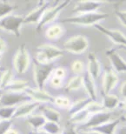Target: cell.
<instances>
[{"instance_id":"1","label":"cell","mask_w":126,"mask_h":134,"mask_svg":"<svg viewBox=\"0 0 126 134\" xmlns=\"http://www.w3.org/2000/svg\"><path fill=\"white\" fill-rule=\"evenodd\" d=\"M54 66L51 62H40L37 59H33V74L37 88L44 89L45 82L52 73Z\"/></svg>"},{"instance_id":"2","label":"cell","mask_w":126,"mask_h":134,"mask_svg":"<svg viewBox=\"0 0 126 134\" xmlns=\"http://www.w3.org/2000/svg\"><path fill=\"white\" fill-rule=\"evenodd\" d=\"M109 17L107 13L101 12H90V13H81L73 17L65 18L62 20L63 23L72 24V25H95L98 24L99 21L105 19Z\"/></svg>"},{"instance_id":"3","label":"cell","mask_w":126,"mask_h":134,"mask_svg":"<svg viewBox=\"0 0 126 134\" xmlns=\"http://www.w3.org/2000/svg\"><path fill=\"white\" fill-rule=\"evenodd\" d=\"M30 54L25 44H21L13 58V66L18 74H24L30 66Z\"/></svg>"},{"instance_id":"4","label":"cell","mask_w":126,"mask_h":134,"mask_svg":"<svg viewBox=\"0 0 126 134\" xmlns=\"http://www.w3.org/2000/svg\"><path fill=\"white\" fill-rule=\"evenodd\" d=\"M64 49L69 52L80 54L87 50L89 46V40L83 35H76L70 37L64 43Z\"/></svg>"},{"instance_id":"5","label":"cell","mask_w":126,"mask_h":134,"mask_svg":"<svg viewBox=\"0 0 126 134\" xmlns=\"http://www.w3.org/2000/svg\"><path fill=\"white\" fill-rule=\"evenodd\" d=\"M24 18L21 16L7 15L0 19V29L10 31L17 37H20L21 25L24 24Z\"/></svg>"},{"instance_id":"6","label":"cell","mask_w":126,"mask_h":134,"mask_svg":"<svg viewBox=\"0 0 126 134\" xmlns=\"http://www.w3.org/2000/svg\"><path fill=\"white\" fill-rule=\"evenodd\" d=\"M111 116H112L111 111H104H104L95 112V113H92L90 115L86 122L77 127V131L90 130V129H91V128L99 126V125L109 122Z\"/></svg>"},{"instance_id":"7","label":"cell","mask_w":126,"mask_h":134,"mask_svg":"<svg viewBox=\"0 0 126 134\" xmlns=\"http://www.w3.org/2000/svg\"><path fill=\"white\" fill-rule=\"evenodd\" d=\"M70 4H71V1L66 0V1H62V2H60L58 4L54 5V6H53L52 8H50V9H48L46 12H44L42 19L39 21L38 24H37V32H40V31L43 30L44 26L48 25V24H50V22H52V21L58 17V15L59 14V12H61V10H62L63 9H64V8Z\"/></svg>"},{"instance_id":"8","label":"cell","mask_w":126,"mask_h":134,"mask_svg":"<svg viewBox=\"0 0 126 134\" xmlns=\"http://www.w3.org/2000/svg\"><path fill=\"white\" fill-rule=\"evenodd\" d=\"M31 101L29 96L25 92H2L0 94L1 106H18L20 104Z\"/></svg>"},{"instance_id":"9","label":"cell","mask_w":126,"mask_h":134,"mask_svg":"<svg viewBox=\"0 0 126 134\" xmlns=\"http://www.w3.org/2000/svg\"><path fill=\"white\" fill-rule=\"evenodd\" d=\"M36 52L37 54L42 56L43 59L40 62L49 63L50 61L62 57L64 55V51L52 44H42L37 48Z\"/></svg>"},{"instance_id":"10","label":"cell","mask_w":126,"mask_h":134,"mask_svg":"<svg viewBox=\"0 0 126 134\" xmlns=\"http://www.w3.org/2000/svg\"><path fill=\"white\" fill-rule=\"evenodd\" d=\"M25 93L30 97L32 101L37 102L39 104H54L55 98L46 92L44 89H38V88L28 87L25 91Z\"/></svg>"},{"instance_id":"11","label":"cell","mask_w":126,"mask_h":134,"mask_svg":"<svg viewBox=\"0 0 126 134\" xmlns=\"http://www.w3.org/2000/svg\"><path fill=\"white\" fill-rule=\"evenodd\" d=\"M50 5V2L49 1H41L36 9H34L24 18V24H38L44 12L49 9Z\"/></svg>"},{"instance_id":"12","label":"cell","mask_w":126,"mask_h":134,"mask_svg":"<svg viewBox=\"0 0 126 134\" xmlns=\"http://www.w3.org/2000/svg\"><path fill=\"white\" fill-rule=\"evenodd\" d=\"M94 27L98 30L99 31H101L102 33H104V35H106L112 42L117 44H121L124 47H126V37L124 36V34L121 32L120 31L117 30H110L107 29L104 26H102L99 24H96L94 25Z\"/></svg>"},{"instance_id":"13","label":"cell","mask_w":126,"mask_h":134,"mask_svg":"<svg viewBox=\"0 0 126 134\" xmlns=\"http://www.w3.org/2000/svg\"><path fill=\"white\" fill-rule=\"evenodd\" d=\"M39 103L35 101H27L25 103L20 104L19 105L17 106L16 108L15 114L13 116V120L14 119H22V118H27L31 113L33 112L35 110L38 108Z\"/></svg>"},{"instance_id":"14","label":"cell","mask_w":126,"mask_h":134,"mask_svg":"<svg viewBox=\"0 0 126 134\" xmlns=\"http://www.w3.org/2000/svg\"><path fill=\"white\" fill-rule=\"evenodd\" d=\"M104 4V3L101 1H78L75 4L72 12L77 13V14L96 12V10L99 9Z\"/></svg>"},{"instance_id":"15","label":"cell","mask_w":126,"mask_h":134,"mask_svg":"<svg viewBox=\"0 0 126 134\" xmlns=\"http://www.w3.org/2000/svg\"><path fill=\"white\" fill-rule=\"evenodd\" d=\"M117 81L118 77L111 69V67H106L103 79V94H109L110 92L117 85Z\"/></svg>"},{"instance_id":"16","label":"cell","mask_w":126,"mask_h":134,"mask_svg":"<svg viewBox=\"0 0 126 134\" xmlns=\"http://www.w3.org/2000/svg\"><path fill=\"white\" fill-rule=\"evenodd\" d=\"M106 55L117 72H126V62L120 57L118 53H117L116 50H108L106 52Z\"/></svg>"},{"instance_id":"17","label":"cell","mask_w":126,"mask_h":134,"mask_svg":"<svg viewBox=\"0 0 126 134\" xmlns=\"http://www.w3.org/2000/svg\"><path fill=\"white\" fill-rule=\"evenodd\" d=\"M37 109L41 111V115L44 117L46 121L55 122L59 124L61 115L59 113V111H58L57 110L53 109L52 107L48 106L45 104H40Z\"/></svg>"},{"instance_id":"18","label":"cell","mask_w":126,"mask_h":134,"mask_svg":"<svg viewBox=\"0 0 126 134\" xmlns=\"http://www.w3.org/2000/svg\"><path fill=\"white\" fill-rule=\"evenodd\" d=\"M89 72L94 81H96L100 72V63L98 59L96 56L94 52H90L88 55V70Z\"/></svg>"},{"instance_id":"19","label":"cell","mask_w":126,"mask_h":134,"mask_svg":"<svg viewBox=\"0 0 126 134\" xmlns=\"http://www.w3.org/2000/svg\"><path fill=\"white\" fill-rule=\"evenodd\" d=\"M83 85H84L85 90L87 91L88 94H89V98H91L93 101H96L95 81L87 71H85L84 76H83Z\"/></svg>"},{"instance_id":"20","label":"cell","mask_w":126,"mask_h":134,"mask_svg":"<svg viewBox=\"0 0 126 134\" xmlns=\"http://www.w3.org/2000/svg\"><path fill=\"white\" fill-rule=\"evenodd\" d=\"M29 86V83L25 80H12L10 84L3 90V92H25Z\"/></svg>"},{"instance_id":"21","label":"cell","mask_w":126,"mask_h":134,"mask_svg":"<svg viewBox=\"0 0 126 134\" xmlns=\"http://www.w3.org/2000/svg\"><path fill=\"white\" fill-rule=\"evenodd\" d=\"M120 123V119H115L113 121L107 122L105 124H103L99 126H96L94 128L90 129V131H93V132H98L99 134H114L115 128L117 127V125Z\"/></svg>"},{"instance_id":"22","label":"cell","mask_w":126,"mask_h":134,"mask_svg":"<svg viewBox=\"0 0 126 134\" xmlns=\"http://www.w3.org/2000/svg\"><path fill=\"white\" fill-rule=\"evenodd\" d=\"M26 122L28 123L35 131L41 130V128L44 126V125L46 122V119L43 115H30L26 118Z\"/></svg>"},{"instance_id":"23","label":"cell","mask_w":126,"mask_h":134,"mask_svg":"<svg viewBox=\"0 0 126 134\" xmlns=\"http://www.w3.org/2000/svg\"><path fill=\"white\" fill-rule=\"evenodd\" d=\"M92 101L93 100L90 98H83V99H80L78 101L75 102L69 110L70 117L72 116V115H74L75 113H77V112H78L80 111H82V110L85 109Z\"/></svg>"},{"instance_id":"24","label":"cell","mask_w":126,"mask_h":134,"mask_svg":"<svg viewBox=\"0 0 126 134\" xmlns=\"http://www.w3.org/2000/svg\"><path fill=\"white\" fill-rule=\"evenodd\" d=\"M119 104V99L117 96L112 94H103V105L104 110L114 109Z\"/></svg>"},{"instance_id":"25","label":"cell","mask_w":126,"mask_h":134,"mask_svg":"<svg viewBox=\"0 0 126 134\" xmlns=\"http://www.w3.org/2000/svg\"><path fill=\"white\" fill-rule=\"evenodd\" d=\"M90 114L91 113H90V111L86 107L85 109L82 110V111L77 112V113H75L74 115L71 116V118H70V123H71V125L80 124V123L84 122V120L89 119Z\"/></svg>"},{"instance_id":"26","label":"cell","mask_w":126,"mask_h":134,"mask_svg":"<svg viewBox=\"0 0 126 134\" xmlns=\"http://www.w3.org/2000/svg\"><path fill=\"white\" fill-rule=\"evenodd\" d=\"M42 131L46 132L50 134H62L63 133V129L61 127V125L58 123L55 122H50L46 121L44 126L41 128Z\"/></svg>"},{"instance_id":"27","label":"cell","mask_w":126,"mask_h":134,"mask_svg":"<svg viewBox=\"0 0 126 134\" xmlns=\"http://www.w3.org/2000/svg\"><path fill=\"white\" fill-rule=\"evenodd\" d=\"M82 85H83V76L82 75H77L73 79L70 80V82L65 86V91L66 92H70V91L77 90Z\"/></svg>"},{"instance_id":"28","label":"cell","mask_w":126,"mask_h":134,"mask_svg":"<svg viewBox=\"0 0 126 134\" xmlns=\"http://www.w3.org/2000/svg\"><path fill=\"white\" fill-rule=\"evenodd\" d=\"M17 106H1L0 107V119H12Z\"/></svg>"},{"instance_id":"29","label":"cell","mask_w":126,"mask_h":134,"mask_svg":"<svg viewBox=\"0 0 126 134\" xmlns=\"http://www.w3.org/2000/svg\"><path fill=\"white\" fill-rule=\"evenodd\" d=\"M12 72L10 70L5 69L4 71L1 72V76H0V89H1L2 92L3 90L12 81Z\"/></svg>"},{"instance_id":"30","label":"cell","mask_w":126,"mask_h":134,"mask_svg":"<svg viewBox=\"0 0 126 134\" xmlns=\"http://www.w3.org/2000/svg\"><path fill=\"white\" fill-rule=\"evenodd\" d=\"M16 9L15 5L6 1H0V19L5 16L9 15L10 12Z\"/></svg>"},{"instance_id":"31","label":"cell","mask_w":126,"mask_h":134,"mask_svg":"<svg viewBox=\"0 0 126 134\" xmlns=\"http://www.w3.org/2000/svg\"><path fill=\"white\" fill-rule=\"evenodd\" d=\"M13 119H0V134H6L12 129Z\"/></svg>"},{"instance_id":"32","label":"cell","mask_w":126,"mask_h":134,"mask_svg":"<svg viewBox=\"0 0 126 134\" xmlns=\"http://www.w3.org/2000/svg\"><path fill=\"white\" fill-rule=\"evenodd\" d=\"M62 27L59 25H54L52 27H50V29L47 31V37L50 38H57L58 37L62 36Z\"/></svg>"},{"instance_id":"33","label":"cell","mask_w":126,"mask_h":134,"mask_svg":"<svg viewBox=\"0 0 126 134\" xmlns=\"http://www.w3.org/2000/svg\"><path fill=\"white\" fill-rule=\"evenodd\" d=\"M115 15L120 20V22L124 26H126V12L120 10L118 6H117V4L115 5Z\"/></svg>"},{"instance_id":"34","label":"cell","mask_w":126,"mask_h":134,"mask_svg":"<svg viewBox=\"0 0 126 134\" xmlns=\"http://www.w3.org/2000/svg\"><path fill=\"white\" fill-rule=\"evenodd\" d=\"M71 68L72 71L75 73H77V75H80V73L83 71V69H84V65L81 61H74L71 65Z\"/></svg>"},{"instance_id":"35","label":"cell","mask_w":126,"mask_h":134,"mask_svg":"<svg viewBox=\"0 0 126 134\" xmlns=\"http://www.w3.org/2000/svg\"><path fill=\"white\" fill-rule=\"evenodd\" d=\"M54 104H57L58 106L61 107H67L70 106V101L67 99L66 98L64 97H58V98H55V102Z\"/></svg>"},{"instance_id":"36","label":"cell","mask_w":126,"mask_h":134,"mask_svg":"<svg viewBox=\"0 0 126 134\" xmlns=\"http://www.w3.org/2000/svg\"><path fill=\"white\" fill-rule=\"evenodd\" d=\"M6 48H7L6 41L3 37H0V54L3 55V53L6 51Z\"/></svg>"},{"instance_id":"37","label":"cell","mask_w":126,"mask_h":134,"mask_svg":"<svg viewBox=\"0 0 126 134\" xmlns=\"http://www.w3.org/2000/svg\"><path fill=\"white\" fill-rule=\"evenodd\" d=\"M77 133L78 134H99L98 132H93V131H90V130H84V131H77Z\"/></svg>"},{"instance_id":"38","label":"cell","mask_w":126,"mask_h":134,"mask_svg":"<svg viewBox=\"0 0 126 134\" xmlns=\"http://www.w3.org/2000/svg\"><path fill=\"white\" fill-rule=\"evenodd\" d=\"M121 94L123 97L126 98V81L122 85V89H121Z\"/></svg>"},{"instance_id":"39","label":"cell","mask_w":126,"mask_h":134,"mask_svg":"<svg viewBox=\"0 0 126 134\" xmlns=\"http://www.w3.org/2000/svg\"><path fill=\"white\" fill-rule=\"evenodd\" d=\"M117 134H126V125L125 126L120 127L118 129V131H117Z\"/></svg>"},{"instance_id":"40","label":"cell","mask_w":126,"mask_h":134,"mask_svg":"<svg viewBox=\"0 0 126 134\" xmlns=\"http://www.w3.org/2000/svg\"><path fill=\"white\" fill-rule=\"evenodd\" d=\"M29 134H50V133L44 132V131H42V130H38V131H34V132H29Z\"/></svg>"},{"instance_id":"41","label":"cell","mask_w":126,"mask_h":134,"mask_svg":"<svg viewBox=\"0 0 126 134\" xmlns=\"http://www.w3.org/2000/svg\"><path fill=\"white\" fill-rule=\"evenodd\" d=\"M4 70H5V68H4V67H3V66H1V65H0V72H3V71H4Z\"/></svg>"},{"instance_id":"42","label":"cell","mask_w":126,"mask_h":134,"mask_svg":"<svg viewBox=\"0 0 126 134\" xmlns=\"http://www.w3.org/2000/svg\"><path fill=\"white\" fill-rule=\"evenodd\" d=\"M123 106H124V108L126 109V100H125V101L124 102V103H123Z\"/></svg>"},{"instance_id":"43","label":"cell","mask_w":126,"mask_h":134,"mask_svg":"<svg viewBox=\"0 0 126 134\" xmlns=\"http://www.w3.org/2000/svg\"><path fill=\"white\" fill-rule=\"evenodd\" d=\"M2 57H3V56H2V54H0V60L2 59Z\"/></svg>"},{"instance_id":"44","label":"cell","mask_w":126,"mask_h":134,"mask_svg":"<svg viewBox=\"0 0 126 134\" xmlns=\"http://www.w3.org/2000/svg\"><path fill=\"white\" fill-rule=\"evenodd\" d=\"M0 94H2V91H1V89H0Z\"/></svg>"},{"instance_id":"45","label":"cell","mask_w":126,"mask_h":134,"mask_svg":"<svg viewBox=\"0 0 126 134\" xmlns=\"http://www.w3.org/2000/svg\"><path fill=\"white\" fill-rule=\"evenodd\" d=\"M0 107H1V104H0Z\"/></svg>"},{"instance_id":"46","label":"cell","mask_w":126,"mask_h":134,"mask_svg":"<svg viewBox=\"0 0 126 134\" xmlns=\"http://www.w3.org/2000/svg\"><path fill=\"white\" fill-rule=\"evenodd\" d=\"M124 48H125V50H126V47H124Z\"/></svg>"}]
</instances>
